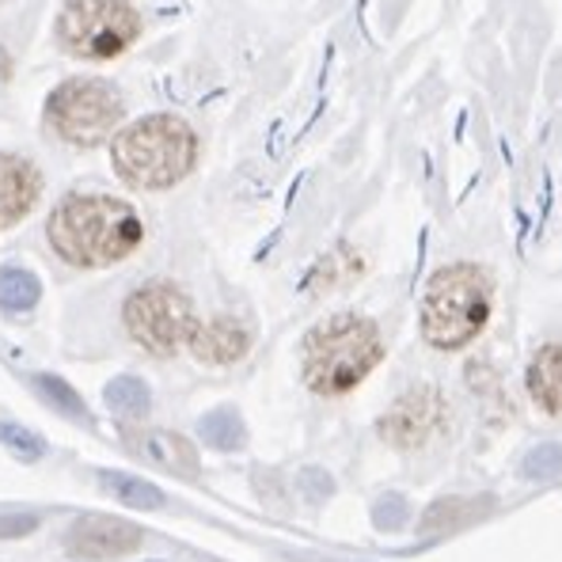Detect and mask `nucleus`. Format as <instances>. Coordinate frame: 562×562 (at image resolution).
Wrapping results in <instances>:
<instances>
[{
  "mask_svg": "<svg viewBox=\"0 0 562 562\" xmlns=\"http://www.w3.org/2000/svg\"><path fill=\"white\" fill-rule=\"evenodd\" d=\"M49 244L72 267H111L137 251L140 217L130 202L111 194H69L49 213Z\"/></svg>",
  "mask_w": 562,
  "mask_h": 562,
  "instance_id": "nucleus-1",
  "label": "nucleus"
},
{
  "mask_svg": "<svg viewBox=\"0 0 562 562\" xmlns=\"http://www.w3.org/2000/svg\"><path fill=\"white\" fill-rule=\"evenodd\" d=\"M494 278L479 262H449L426 281L418 324L434 350L457 353L475 342L491 324Z\"/></svg>",
  "mask_w": 562,
  "mask_h": 562,
  "instance_id": "nucleus-2",
  "label": "nucleus"
},
{
  "mask_svg": "<svg viewBox=\"0 0 562 562\" xmlns=\"http://www.w3.org/2000/svg\"><path fill=\"white\" fill-rule=\"evenodd\" d=\"M384 358V338L369 316L338 312L304 335V384L316 395H346Z\"/></svg>",
  "mask_w": 562,
  "mask_h": 562,
  "instance_id": "nucleus-3",
  "label": "nucleus"
},
{
  "mask_svg": "<svg viewBox=\"0 0 562 562\" xmlns=\"http://www.w3.org/2000/svg\"><path fill=\"white\" fill-rule=\"evenodd\" d=\"M114 171L137 190L183 183L198 160V134L179 114H148L126 126L111 145Z\"/></svg>",
  "mask_w": 562,
  "mask_h": 562,
  "instance_id": "nucleus-4",
  "label": "nucleus"
},
{
  "mask_svg": "<svg viewBox=\"0 0 562 562\" xmlns=\"http://www.w3.org/2000/svg\"><path fill=\"white\" fill-rule=\"evenodd\" d=\"M140 35L134 0H65L57 15V38L72 57L111 61L126 54Z\"/></svg>",
  "mask_w": 562,
  "mask_h": 562,
  "instance_id": "nucleus-5",
  "label": "nucleus"
},
{
  "mask_svg": "<svg viewBox=\"0 0 562 562\" xmlns=\"http://www.w3.org/2000/svg\"><path fill=\"white\" fill-rule=\"evenodd\" d=\"M46 122L61 140L92 148L111 137L122 122V95L111 80L72 77L46 99Z\"/></svg>",
  "mask_w": 562,
  "mask_h": 562,
  "instance_id": "nucleus-6",
  "label": "nucleus"
},
{
  "mask_svg": "<svg viewBox=\"0 0 562 562\" xmlns=\"http://www.w3.org/2000/svg\"><path fill=\"white\" fill-rule=\"evenodd\" d=\"M194 327V304L171 281H148L126 301V330L140 350L156 353V358H171L183 350Z\"/></svg>",
  "mask_w": 562,
  "mask_h": 562,
  "instance_id": "nucleus-7",
  "label": "nucleus"
},
{
  "mask_svg": "<svg viewBox=\"0 0 562 562\" xmlns=\"http://www.w3.org/2000/svg\"><path fill=\"white\" fill-rule=\"evenodd\" d=\"M449 422V403L437 387L418 384L411 392H403L400 400L392 403L384 418H380V434H384L387 445L395 449H422L429 445Z\"/></svg>",
  "mask_w": 562,
  "mask_h": 562,
  "instance_id": "nucleus-8",
  "label": "nucleus"
},
{
  "mask_svg": "<svg viewBox=\"0 0 562 562\" xmlns=\"http://www.w3.org/2000/svg\"><path fill=\"white\" fill-rule=\"evenodd\" d=\"M69 551L77 559H119L130 555V551L140 543V528L130 525V520L119 517H80L77 525L69 528Z\"/></svg>",
  "mask_w": 562,
  "mask_h": 562,
  "instance_id": "nucleus-9",
  "label": "nucleus"
},
{
  "mask_svg": "<svg viewBox=\"0 0 562 562\" xmlns=\"http://www.w3.org/2000/svg\"><path fill=\"white\" fill-rule=\"evenodd\" d=\"M187 346L205 366H236L251 350V327L236 316H213L194 327Z\"/></svg>",
  "mask_w": 562,
  "mask_h": 562,
  "instance_id": "nucleus-10",
  "label": "nucleus"
},
{
  "mask_svg": "<svg viewBox=\"0 0 562 562\" xmlns=\"http://www.w3.org/2000/svg\"><path fill=\"white\" fill-rule=\"evenodd\" d=\"M38 194H43V176L35 171V164L0 153V233L20 225L35 210Z\"/></svg>",
  "mask_w": 562,
  "mask_h": 562,
  "instance_id": "nucleus-11",
  "label": "nucleus"
},
{
  "mask_svg": "<svg viewBox=\"0 0 562 562\" xmlns=\"http://www.w3.org/2000/svg\"><path fill=\"white\" fill-rule=\"evenodd\" d=\"M528 395L540 403L548 415L562 418V342H543L528 361Z\"/></svg>",
  "mask_w": 562,
  "mask_h": 562,
  "instance_id": "nucleus-12",
  "label": "nucleus"
},
{
  "mask_svg": "<svg viewBox=\"0 0 562 562\" xmlns=\"http://www.w3.org/2000/svg\"><path fill=\"white\" fill-rule=\"evenodd\" d=\"M130 441H134V449L140 452V457L153 460V464L176 471V475H198V452L187 437L153 429V434H134Z\"/></svg>",
  "mask_w": 562,
  "mask_h": 562,
  "instance_id": "nucleus-13",
  "label": "nucleus"
},
{
  "mask_svg": "<svg viewBox=\"0 0 562 562\" xmlns=\"http://www.w3.org/2000/svg\"><path fill=\"white\" fill-rule=\"evenodd\" d=\"M491 509V498H445L422 517V532L434 536V532H452V528L468 525V520L483 517Z\"/></svg>",
  "mask_w": 562,
  "mask_h": 562,
  "instance_id": "nucleus-14",
  "label": "nucleus"
},
{
  "mask_svg": "<svg viewBox=\"0 0 562 562\" xmlns=\"http://www.w3.org/2000/svg\"><path fill=\"white\" fill-rule=\"evenodd\" d=\"M38 293H43V285H38V278L31 270H0V308L4 312H31L38 304Z\"/></svg>",
  "mask_w": 562,
  "mask_h": 562,
  "instance_id": "nucleus-15",
  "label": "nucleus"
},
{
  "mask_svg": "<svg viewBox=\"0 0 562 562\" xmlns=\"http://www.w3.org/2000/svg\"><path fill=\"white\" fill-rule=\"evenodd\" d=\"M148 403H153V395H148L145 380L119 376V380H111V384H106V407H111L119 418H130V422L145 418Z\"/></svg>",
  "mask_w": 562,
  "mask_h": 562,
  "instance_id": "nucleus-16",
  "label": "nucleus"
},
{
  "mask_svg": "<svg viewBox=\"0 0 562 562\" xmlns=\"http://www.w3.org/2000/svg\"><path fill=\"white\" fill-rule=\"evenodd\" d=\"M103 486L106 494H114L119 502H126V506H137V509H156L164 506V491L153 483H145V479L137 475H119V471H103Z\"/></svg>",
  "mask_w": 562,
  "mask_h": 562,
  "instance_id": "nucleus-17",
  "label": "nucleus"
},
{
  "mask_svg": "<svg viewBox=\"0 0 562 562\" xmlns=\"http://www.w3.org/2000/svg\"><path fill=\"white\" fill-rule=\"evenodd\" d=\"M198 434H202L213 449H225V452H233L247 441L244 422H239L236 411H228V407L213 411V415H205L202 422H198Z\"/></svg>",
  "mask_w": 562,
  "mask_h": 562,
  "instance_id": "nucleus-18",
  "label": "nucleus"
},
{
  "mask_svg": "<svg viewBox=\"0 0 562 562\" xmlns=\"http://www.w3.org/2000/svg\"><path fill=\"white\" fill-rule=\"evenodd\" d=\"M31 384L38 387V395H43L49 407L65 411V415L77 418V422H85V400H80V395L72 392L65 380H57V376H31Z\"/></svg>",
  "mask_w": 562,
  "mask_h": 562,
  "instance_id": "nucleus-19",
  "label": "nucleus"
},
{
  "mask_svg": "<svg viewBox=\"0 0 562 562\" xmlns=\"http://www.w3.org/2000/svg\"><path fill=\"white\" fill-rule=\"evenodd\" d=\"M0 441H4L12 452H20V457H27V460H35V457H43V452H46L43 437L31 434V429H23V426H15V422H0Z\"/></svg>",
  "mask_w": 562,
  "mask_h": 562,
  "instance_id": "nucleus-20",
  "label": "nucleus"
},
{
  "mask_svg": "<svg viewBox=\"0 0 562 562\" xmlns=\"http://www.w3.org/2000/svg\"><path fill=\"white\" fill-rule=\"evenodd\" d=\"M562 471V449L559 445H540V449L528 452L525 460V475L528 479H551Z\"/></svg>",
  "mask_w": 562,
  "mask_h": 562,
  "instance_id": "nucleus-21",
  "label": "nucleus"
},
{
  "mask_svg": "<svg viewBox=\"0 0 562 562\" xmlns=\"http://www.w3.org/2000/svg\"><path fill=\"white\" fill-rule=\"evenodd\" d=\"M373 520L384 532H392V528H403V520H407V502L400 498V494H387V498L376 502L373 509Z\"/></svg>",
  "mask_w": 562,
  "mask_h": 562,
  "instance_id": "nucleus-22",
  "label": "nucleus"
},
{
  "mask_svg": "<svg viewBox=\"0 0 562 562\" xmlns=\"http://www.w3.org/2000/svg\"><path fill=\"white\" fill-rule=\"evenodd\" d=\"M38 528L35 514H0V540H15V536H27Z\"/></svg>",
  "mask_w": 562,
  "mask_h": 562,
  "instance_id": "nucleus-23",
  "label": "nucleus"
},
{
  "mask_svg": "<svg viewBox=\"0 0 562 562\" xmlns=\"http://www.w3.org/2000/svg\"><path fill=\"white\" fill-rule=\"evenodd\" d=\"M301 483H304V486H312V491H316V494H330V479L324 475V471H316V468L304 471Z\"/></svg>",
  "mask_w": 562,
  "mask_h": 562,
  "instance_id": "nucleus-24",
  "label": "nucleus"
}]
</instances>
